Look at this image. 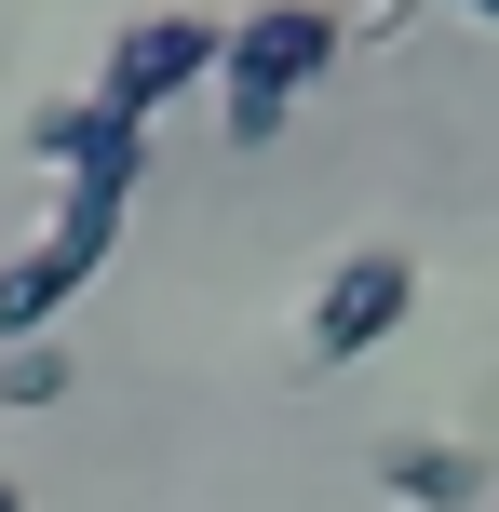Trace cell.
Listing matches in <instances>:
<instances>
[{
    "mask_svg": "<svg viewBox=\"0 0 499 512\" xmlns=\"http://www.w3.org/2000/svg\"><path fill=\"white\" fill-rule=\"evenodd\" d=\"M446 14H473V27H499V0H446Z\"/></svg>",
    "mask_w": 499,
    "mask_h": 512,
    "instance_id": "ba28073f",
    "label": "cell"
},
{
    "mask_svg": "<svg viewBox=\"0 0 499 512\" xmlns=\"http://www.w3.org/2000/svg\"><path fill=\"white\" fill-rule=\"evenodd\" d=\"M486 512H499V499H486Z\"/></svg>",
    "mask_w": 499,
    "mask_h": 512,
    "instance_id": "30bf717a",
    "label": "cell"
},
{
    "mask_svg": "<svg viewBox=\"0 0 499 512\" xmlns=\"http://www.w3.org/2000/svg\"><path fill=\"white\" fill-rule=\"evenodd\" d=\"M135 189H149V135H135V149H108V162H81V176H68V203H54V230L27 243V256H0V351L54 337V310H68L81 283L108 270V256H122Z\"/></svg>",
    "mask_w": 499,
    "mask_h": 512,
    "instance_id": "6da1fadb",
    "label": "cell"
},
{
    "mask_svg": "<svg viewBox=\"0 0 499 512\" xmlns=\"http://www.w3.org/2000/svg\"><path fill=\"white\" fill-rule=\"evenodd\" d=\"M216 41H230V27H216V14H189V0H176V14H135L122 41H108V68H95V108H122V122H162L176 95H203V81H216Z\"/></svg>",
    "mask_w": 499,
    "mask_h": 512,
    "instance_id": "277c9868",
    "label": "cell"
},
{
    "mask_svg": "<svg viewBox=\"0 0 499 512\" xmlns=\"http://www.w3.org/2000/svg\"><path fill=\"white\" fill-rule=\"evenodd\" d=\"M338 54H351V14H324V0H257V14L216 41V122H230V149H270Z\"/></svg>",
    "mask_w": 499,
    "mask_h": 512,
    "instance_id": "7a4b0ae2",
    "label": "cell"
},
{
    "mask_svg": "<svg viewBox=\"0 0 499 512\" xmlns=\"http://www.w3.org/2000/svg\"><path fill=\"white\" fill-rule=\"evenodd\" d=\"M41 405H68V351L27 337V351H0V418H41Z\"/></svg>",
    "mask_w": 499,
    "mask_h": 512,
    "instance_id": "52a82bcc",
    "label": "cell"
},
{
    "mask_svg": "<svg viewBox=\"0 0 499 512\" xmlns=\"http://www.w3.org/2000/svg\"><path fill=\"white\" fill-rule=\"evenodd\" d=\"M149 122H122V108H95V95H54V108H27V162L41 176H81V162H108V149H135Z\"/></svg>",
    "mask_w": 499,
    "mask_h": 512,
    "instance_id": "8992f818",
    "label": "cell"
},
{
    "mask_svg": "<svg viewBox=\"0 0 499 512\" xmlns=\"http://www.w3.org/2000/svg\"><path fill=\"white\" fill-rule=\"evenodd\" d=\"M419 310V256L405 243H351L338 270L311 283V324H297V364H365L378 337H405Z\"/></svg>",
    "mask_w": 499,
    "mask_h": 512,
    "instance_id": "3957f363",
    "label": "cell"
},
{
    "mask_svg": "<svg viewBox=\"0 0 499 512\" xmlns=\"http://www.w3.org/2000/svg\"><path fill=\"white\" fill-rule=\"evenodd\" d=\"M365 472H378V499H405V512H486V499H499L486 459H473V445H446V432H392Z\"/></svg>",
    "mask_w": 499,
    "mask_h": 512,
    "instance_id": "5b68a950",
    "label": "cell"
},
{
    "mask_svg": "<svg viewBox=\"0 0 499 512\" xmlns=\"http://www.w3.org/2000/svg\"><path fill=\"white\" fill-rule=\"evenodd\" d=\"M0 512H27V499H14V486H0Z\"/></svg>",
    "mask_w": 499,
    "mask_h": 512,
    "instance_id": "9c48e42d",
    "label": "cell"
}]
</instances>
